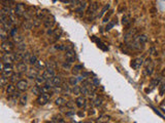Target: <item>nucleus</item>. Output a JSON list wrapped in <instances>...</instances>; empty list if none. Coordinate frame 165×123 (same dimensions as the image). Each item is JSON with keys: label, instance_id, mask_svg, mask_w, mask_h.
<instances>
[{"label": "nucleus", "instance_id": "a211bd4d", "mask_svg": "<svg viewBox=\"0 0 165 123\" xmlns=\"http://www.w3.org/2000/svg\"><path fill=\"white\" fill-rule=\"evenodd\" d=\"M51 81H52V84H53V87L60 86V84L62 83V80L59 76H55L54 78H52Z\"/></svg>", "mask_w": 165, "mask_h": 123}, {"label": "nucleus", "instance_id": "1a4fd4ad", "mask_svg": "<svg viewBox=\"0 0 165 123\" xmlns=\"http://www.w3.org/2000/svg\"><path fill=\"white\" fill-rule=\"evenodd\" d=\"M52 95H40L39 97H37V102L39 105L44 106L46 105V102H49L50 97H51Z\"/></svg>", "mask_w": 165, "mask_h": 123}, {"label": "nucleus", "instance_id": "f3484780", "mask_svg": "<svg viewBox=\"0 0 165 123\" xmlns=\"http://www.w3.org/2000/svg\"><path fill=\"white\" fill-rule=\"evenodd\" d=\"M75 104H76V106L78 108H82L86 106V99L82 97H78L76 99V101H75Z\"/></svg>", "mask_w": 165, "mask_h": 123}, {"label": "nucleus", "instance_id": "c9c22d12", "mask_svg": "<svg viewBox=\"0 0 165 123\" xmlns=\"http://www.w3.org/2000/svg\"><path fill=\"white\" fill-rule=\"evenodd\" d=\"M31 56H32V54H30V52H28V51H27V52H25V56H24V63H29V62H30V59H31Z\"/></svg>", "mask_w": 165, "mask_h": 123}, {"label": "nucleus", "instance_id": "dca6fc26", "mask_svg": "<svg viewBox=\"0 0 165 123\" xmlns=\"http://www.w3.org/2000/svg\"><path fill=\"white\" fill-rule=\"evenodd\" d=\"M40 91L41 95H50V92L53 91V87L48 86V85H44V86L40 87Z\"/></svg>", "mask_w": 165, "mask_h": 123}, {"label": "nucleus", "instance_id": "39448f33", "mask_svg": "<svg viewBox=\"0 0 165 123\" xmlns=\"http://www.w3.org/2000/svg\"><path fill=\"white\" fill-rule=\"evenodd\" d=\"M15 13L17 17H23L26 15V9H25V5L23 3H18L15 5Z\"/></svg>", "mask_w": 165, "mask_h": 123}, {"label": "nucleus", "instance_id": "393cba45", "mask_svg": "<svg viewBox=\"0 0 165 123\" xmlns=\"http://www.w3.org/2000/svg\"><path fill=\"white\" fill-rule=\"evenodd\" d=\"M82 70V66H80V65H75V66L72 68V73L74 75L80 74Z\"/></svg>", "mask_w": 165, "mask_h": 123}, {"label": "nucleus", "instance_id": "423d86ee", "mask_svg": "<svg viewBox=\"0 0 165 123\" xmlns=\"http://www.w3.org/2000/svg\"><path fill=\"white\" fill-rule=\"evenodd\" d=\"M42 76L44 77V79H46V80H49V79H52V78H54V77L56 76L55 69H52V68H46V69L44 71V73H42Z\"/></svg>", "mask_w": 165, "mask_h": 123}, {"label": "nucleus", "instance_id": "a878e982", "mask_svg": "<svg viewBox=\"0 0 165 123\" xmlns=\"http://www.w3.org/2000/svg\"><path fill=\"white\" fill-rule=\"evenodd\" d=\"M34 68H36L37 70H44L46 68V64L44 61H38L36 63V65L34 66Z\"/></svg>", "mask_w": 165, "mask_h": 123}, {"label": "nucleus", "instance_id": "4be33fe9", "mask_svg": "<svg viewBox=\"0 0 165 123\" xmlns=\"http://www.w3.org/2000/svg\"><path fill=\"white\" fill-rule=\"evenodd\" d=\"M66 101H65L64 97H58V99H56V101H55V104H56L57 106H59V107H61V106L63 105H66Z\"/></svg>", "mask_w": 165, "mask_h": 123}, {"label": "nucleus", "instance_id": "20e7f679", "mask_svg": "<svg viewBox=\"0 0 165 123\" xmlns=\"http://www.w3.org/2000/svg\"><path fill=\"white\" fill-rule=\"evenodd\" d=\"M13 66L11 65H4L2 67V76L6 77V78H10L13 76Z\"/></svg>", "mask_w": 165, "mask_h": 123}, {"label": "nucleus", "instance_id": "6ab92c4d", "mask_svg": "<svg viewBox=\"0 0 165 123\" xmlns=\"http://www.w3.org/2000/svg\"><path fill=\"white\" fill-rule=\"evenodd\" d=\"M6 92H7L8 95H13V93L15 92V86L13 84V83H9V84L6 86Z\"/></svg>", "mask_w": 165, "mask_h": 123}, {"label": "nucleus", "instance_id": "3c124183", "mask_svg": "<svg viewBox=\"0 0 165 123\" xmlns=\"http://www.w3.org/2000/svg\"><path fill=\"white\" fill-rule=\"evenodd\" d=\"M85 123H95L94 121H88V122H85Z\"/></svg>", "mask_w": 165, "mask_h": 123}, {"label": "nucleus", "instance_id": "6e6552de", "mask_svg": "<svg viewBox=\"0 0 165 123\" xmlns=\"http://www.w3.org/2000/svg\"><path fill=\"white\" fill-rule=\"evenodd\" d=\"M13 47H15V45H13V43L11 42V41H4V42H2V44H1V48H2V50H4L6 54H8V52H10V51L13 50Z\"/></svg>", "mask_w": 165, "mask_h": 123}, {"label": "nucleus", "instance_id": "2f4dec72", "mask_svg": "<svg viewBox=\"0 0 165 123\" xmlns=\"http://www.w3.org/2000/svg\"><path fill=\"white\" fill-rule=\"evenodd\" d=\"M72 92L74 93V95H80V93H82L80 86H78V85H75V86H73V88H72Z\"/></svg>", "mask_w": 165, "mask_h": 123}, {"label": "nucleus", "instance_id": "4c0bfd02", "mask_svg": "<svg viewBox=\"0 0 165 123\" xmlns=\"http://www.w3.org/2000/svg\"><path fill=\"white\" fill-rule=\"evenodd\" d=\"M62 67L66 70H69L71 69V63H69V62H64V63L62 64Z\"/></svg>", "mask_w": 165, "mask_h": 123}, {"label": "nucleus", "instance_id": "cd10ccee", "mask_svg": "<svg viewBox=\"0 0 165 123\" xmlns=\"http://www.w3.org/2000/svg\"><path fill=\"white\" fill-rule=\"evenodd\" d=\"M159 93L160 95H165V80H163L161 83H160V86H159Z\"/></svg>", "mask_w": 165, "mask_h": 123}, {"label": "nucleus", "instance_id": "f704fd0d", "mask_svg": "<svg viewBox=\"0 0 165 123\" xmlns=\"http://www.w3.org/2000/svg\"><path fill=\"white\" fill-rule=\"evenodd\" d=\"M37 62H38V60H37V56H34V54H32V56H31V59H30V62H29V64L32 65V66H35Z\"/></svg>", "mask_w": 165, "mask_h": 123}, {"label": "nucleus", "instance_id": "603ef678", "mask_svg": "<svg viewBox=\"0 0 165 123\" xmlns=\"http://www.w3.org/2000/svg\"><path fill=\"white\" fill-rule=\"evenodd\" d=\"M58 123H66V122H64V121H63V120H61V121H59V122H58Z\"/></svg>", "mask_w": 165, "mask_h": 123}, {"label": "nucleus", "instance_id": "72a5a7b5", "mask_svg": "<svg viewBox=\"0 0 165 123\" xmlns=\"http://www.w3.org/2000/svg\"><path fill=\"white\" fill-rule=\"evenodd\" d=\"M86 6H87V2H82V4L80 5V7L76 8V13H84V10H85Z\"/></svg>", "mask_w": 165, "mask_h": 123}, {"label": "nucleus", "instance_id": "7c9ffc66", "mask_svg": "<svg viewBox=\"0 0 165 123\" xmlns=\"http://www.w3.org/2000/svg\"><path fill=\"white\" fill-rule=\"evenodd\" d=\"M77 82H78L77 77L72 76V77H70V78H69V84L72 85V86H75V85H77Z\"/></svg>", "mask_w": 165, "mask_h": 123}, {"label": "nucleus", "instance_id": "b1692460", "mask_svg": "<svg viewBox=\"0 0 165 123\" xmlns=\"http://www.w3.org/2000/svg\"><path fill=\"white\" fill-rule=\"evenodd\" d=\"M24 56H25V52H20V51H18V54H15V62L21 63V61H24Z\"/></svg>", "mask_w": 165, "mask_h": 123}, {"label": "nucleus", "instance_id": "c85d7f7f", "mask_svg": "<svg viewBox=\"0 0 165 123\" xmlns=\"http://www.w3.org/2000/svg\"><path fill=\"white\" fill-rule=\"evenodd\" d=\"M31 91H32V93H33V95H37V97H39V95H41L40 87H38V86H33V88L31 89Z\"/></svg>", "mask_w": 165, "mask_h": 123}, {"label": "nucleus", "instance_id": "ea45409f", "mask_svg": "<svg viewBox=\"0 0 165 123\" xmlns=\"http://www.w3.org/2000/svg\"><path fill=\"white\" fill-rule=\"evenodd\" d=\"M20 102H21V104L25 105L26 102H27V95H22V97H20Z\"/></svg>", "mask_w": 165, "mask_h": 123}, {"label": "nucleus", "instance_id": "9d476101", "mask_svg": "<svg viewBox=\"0 0 165 123\" xmlns=\"http://www.w3.org/2000/svg\"><path fill=\"white\" fill-rule=\"evenodd\" d=\"M26 75H27V77H28V78H30V79L35 80L36 78L38 77V71H37V69H36V68H31V69H29L28 71H27Z\"/></svg>", "mask_w": 165, "mask_h": 123}, {"label": "nucleus", "instance_id": "473e14b6", "mask_svg": "<svg viewBox=\"0 0 165 123\" xmlns=\"http://www.w3.org/2000/svg\"><path fill=\"white\" fill-rule=\"evenodd\" d=\"M13 41H15V42H17V44H19V43H22V42H23V36L22 35H15V37H13Z\"/></svg>", "mask_w": 165, "mask_h": 123}, {"label": "nucleus", "instance_id": "4468645a", "mask_svg": "<svg viewBox=\"0 0 165 123\" xmlns=\"http://www.w3.org/2000/svg\"><path fill=\"white\" fill-rule=\"evenodd\" d=\"M9 35H10L9 32H7V31L4 30L3 28H1V30H0V38H1L2 42L7 41L8 40V36H9Z\"/></svg>", "mask_w": 165, "mask_h": 123}, {"label": "nucleus", "instance_id": "de8ad7c7", "mask_svg": "<svg viewBox=\"0 0 165 123\" xmlns=\"http://www.w3.org/2000/svg\"><path fill=\"white\" fill-rule=\"evenodd\" d=\"M92 83H93L94 85H95V86H98V85H99V83H100V81H99V80H98L97 78H93Z\"/></svg>", "mask_w": 165, "mask_h": 123}, {"label": "nucleus", "instance_id": "e433bc0d", "mask_svg": "<svg viewBox=\"0 0 165 123\" xmlns=\"http://www.w3.org/2000/svg\"><path fill=\"white\" fill-rule=\"evenodd\" d=\"M160 81H161V79H160L159 77H158V78H155V79L152 81V83H151V86H152V88H154V87L157 86V85L160 83Z\"/></svg>", "mask_w": 165, "mask_h": 123}, {"label": "nucleus", "instance_id": "0eeeda50", "mask_svg": "<svg viewBox=\"0 0 165 123\" xmlns=\"http://www.w3.org/2000/svg\"><path fill=\"white\" fill-rule=\"evenodd\" d=\"M55 24V18L53 15H46V19L44 20V25L46 29H51Z\"/></svg>", "mask_w": 165, "mask_h": 123}, {"label": "nucleus", "instance_id": "f8f14e48", "mask_svg": "<svg viewBox=\"0 0 165 123\" xmlns=\"http://www.w3.org/2000/svg\"><path fill=\"white\" fill-rule=\"evenodd\" d=\"M28 66H27V64L26 63H18L17 64V71H18V73H27V71H28Z\"/></svg>", "mask_w": 165, "mask_h": 123}, {"label": "nucleus", "instance_id": "8fccbe9b", "mask_svg": "<svg viewBox=\"0 0 165 123\" xmlns=\"http://www.w3.org/2000/svg\"><path fill=\"white\" fill-rule=\"evenodd\" d=\"M72 115H74V111H70V112L66 113V116H72Z\"/></svg>", "mask_w": 165, "mask_h": 123}, {"label": "nucleus", "instance_id": "f03ea898", "mask_svg": "<svg viewBox=\"0 0 165 123\" xmlns=\"http://www.w3.org/2000/svg\"><path fill=\"white\" fill-rule=\"evenodd\" d=\"M66 46V54H65V58H66L67 62L69 63H72V62L75 61V51L74 49L72 48V46H68V45H65Z\"/></svg>", "mask_w": 165, "mask_h": 123}, {"label": "nucleus", "instance_id": "7ed1b4c3", "mask_svg": "<svg viewBox=\"0 0 165 123\" xmlns=\"http://www.w3.org/2000/svg\"><path fill=\"white\" fill-rule=\"evenodd\" d=\"M2 62L4 65H13V62H15V58L13 54H5L4 56H2Z\"/></svg>", "mask_w": 165, "mask_h": 123}, {"label": "nucleus", "instance_id": "49530a36", "mask_svg": "<svg viewBox=\"0 0 165 123\" xmlns=\"http://www.w3.org/2000/svg\"><path fill=\"white\" fill-rule=\"evenodd\" d=\"M113 25H115V22H111V23H108V25L106 26V29H105V30H106V31L111 30V29L113 27Z\"/></svg>", "mask_w": 165, "mask_h": 123}, {"label": "nucleus", "instance_id": "09e8293b", "mask_svg": "<svg viewBox=\"0 0 165 123\" xmlns=\"http://www.w3.org/2000/svg\"><path fill=\"white\" fill-rule=\"evenodd\" d=\"M54 32H55V31L51 28V29H48V32H46V33L49 34V35H53V34H54Z\"/></svg>", "mask_w": 165, "mask_h": 123}, {"label": "nucleus", "instance_id": "5701e85b", "mask_svg": "<svg viewBox=\"0 0 165 123\" xmlns=\"http://www.w3.org/2000/svg\"><path fill=\"white\" fill-rule=\"evenodd\" d=\"M46 80L44 79V77L41 75V76H39L38 75V77L36 78L35 79V83H36V85H41V84H46Z\"/></svg>", "mask_w": 165, "mask_h": 123}, {"label": "nucleus", "instance_id": "58836bf2", "mask_svg": "<svg viewBox=\"0 0 165 123\" xmlns=\"http://www.w3.org/2000/svg\"><path fill=\"white\" fill-rule=\"evenodd\" d=\"M62 89H63L62 86H55L54 88H53V92H55V93H60V92L62 91Z\"/></svg>", "mask_w": 165, "mask_h": 123}, {"label": "nucleus", "instance_id": "a18cd8bd", "mask_svg": "<svg viewBox=\"0 0 165 123\" xmlns=\"http://www.w3.org/2000/svg\"><path fill=\"white\" fill-rule=\"evenodd\" d=\"M108 8H109V4L105 5V6H104V8H103V9H102V11H101V13H100V15H98V17H99V18H100V17H102V15H103V13H105V11L108 9Z\"/></svg>", "mask_w": 165, "mask_h": 123}, {"label": "nucleus", "instance_id": "ddd939ff", "mask_svg": "<svg viewBox=\"0 0 165 123\" xmlns=\"http://www.w3.org/2000/svg\"><path fill=\"white\" fill-rule=\"evenodd\" d=\"M142 65V58H137V59H134L133 61H132V63H131V67L133 68V69H135V70L140 69Z\"/></svg>", "mask_w": 165, "mask_h": 123}, {"label": "nucleus", "instance_id": "a19ab883", "mask_svg": "<svg viewBox=\"0 0 165 123\" xmlns=\"http://www.w3.org/2000/svg\"><path fill=\"white\" fill-rule=\"evenodd\" d=\"M74 105H76V104H74V102H71V101L66 102V107L69 108V109H73V108H74Z\"/></svg>", "mask_w": 165, "mask_h": 123}, {"label": "nucleus", "instance_id": "37998d69", "mask_svg": "<svg viewBox=\"0 0 165 123\" xmlns=\"http://www.w3.org/2000/svg\"><path fill=\"white\" fill-rule=\"evenodd\" d=\"M101 102H102V100H101V99H99V97H97V99L94 101V105H95L96 107H99V106L101 105Z\"/></svg>", "mask_w": 165, "mask_h": 123}, {"label": "nucleus", "instance_id": "2eb2a0df", "mask_svg": "<svg viewBox=\"0 0 165 123\" xmlns=\"http://www.w3.org/2000/svg\"><path fill=\"white\" fill-rule=\"evenodd\" d=\"M98 9V3L97 2H93L89 6V9H88V13L89 15H94V13L97 11Z\"/></svg>", "mask_w": 165, "mask_h": 123}, {"label": "nucleus", "instance_id": "bb28decb", "mask_svg": "<svg viewBox=\"0 0 165 123\" xmlns=\"http://www.w3.org/2000/svg\"><path fill=\"white\" fill-rule=\"evenodd\" d=\"M0 84H1V86L4 87V86H7L9 83H8V78H6V77L4 76H1V78H0Z\"/></svg>", "mask_w": 165, "mask_h": 123}, {"label": "nucleus", "instance_id": "79ce46f5", "mask_svg": "<svg viewBox=\"0 0 165 123\" xmlns=\"http://www.w3.org/2000/svg\"><path fill=\"white\" fill-rule=\"evenodd\" d=\"M32 23H33V26H35V27H38V26L40 25V23H41V20H39V19L36 18V19H34Z\"/></svg>", "mask_w": 165, "mask_h": 123}, {"label": "nucleus", "instance_id": "c756f323", "mask_svg": "<svg viewBox=\"0 0 165 123\" xmlns=\"http://www.w3.org/2000/svg\"><path fill=\"white\" fill-rule=\"evenodd\" d=\"M17 49H18V51H20V52H25V49H26V44L24 43V42H22V43L17 44Z\"/></svg>", "mask_w": 165, "mask_h": 123}, {"label": "nucleus", "instance_id": "c03bdc74", "mask_svg": "<svg viewBox=\"0 0 165 123\" xmlns=\"http://www.w3.org/2000/svg\"><path fill=\"white\" fill-rule=\"evenodd\" d=\"M122 23H123V25H127V24L129 23V20H128V17L127 15H124L123 19H122Z\"/></svg>", "mask_w": 165, "mask_h": 123}, {"label": "nucleus", "instance_id": "864d4df0", "mask_svg": "<svg viewBox=\"0 0 165 123\" xmlns=\"http://www.w3.org/2000/svg\"><path fill=\"white\" fill-rule=\"evenodd\" d=\"M162 105H163V106H164V105H165V100H164V101H163V102H162Z\"/></svg>", "mask_w": 165, "mask_h": 123}, {"label": "nucleus", "instance_id": "aec40b11", "mask_svg": "<svg viewBox=\"0 0 165 123\" xmlns=\"http://www.w3.org/2000/svg\"><path fill=\"white\" fill-rule=\"evenodd\" d=\"M147 41H148V36L147 35H140L138 38H137L136 43H137V45H140V44L147 43Z\"/></svg>", "mask_w": 165, "mask_h": 123}, {"label": "nucleus", "instance_id": "412c9836", "mask_svg": "<svg viewBox=\"0 0 165 123\" xmlns=\"http://www.w3.org/2000/svg\"><path fill=\"white\" fill-rule=\"evenodd\" d=\"M20 77H21V73H15V74H13V76L10 77L9 79H10V82H11V83H15V82H17V83H18L19 81H20Z\"/></svg>", "mask_w": 165, "mask_h": 123}, {"label": "nucleus", "instance_id": "9b49d317", "mask_svg": "<svg viewBox=\"0 0 165 123\" xmlns=\"http://www.w3.org/2000/svg\"><path fill=\"white\" fill-rule=\"evenodd\" d=\"M17 88H18L19 91H26L28 89V82L26 80H20L17 83Z\"/></svg>", "mask_w": 165, "mask_h": 123}, {"label": "nucleus", "instance_id": "f257e3e1", "mask_svg": "<svg viewBox=\"0 0 165 123\" xmlns=\"http://www.w3.org/2000/svg\"><path fill=\"white\" fill-rule=\"evenodd\" d=\"M154 72V62L151 58H148L144 62V75L151 76Z\"/></svg>", "mask_w": 165, "mask_h": 123}]
</instances>
